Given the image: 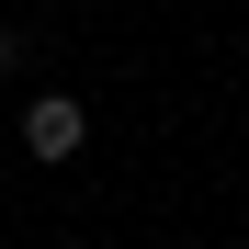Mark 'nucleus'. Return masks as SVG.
I'll return each instance as SVG.
<instances>
[{"label": "nucleus", "instance_id": "obj_1", "mask_svg": "<svg viewBox=\"0 0 249 249\" xmlns=\"http://www.w3.org/2000/svg\"><path fill=\"white\" fill-rule=\"evenodd\" d=\"M79 136H91V113H79L68 91H46V102L23 113V147H34V159H79Z\"/></svg>", "mask_w": 249, "mask_h": 249}]
</instances>
